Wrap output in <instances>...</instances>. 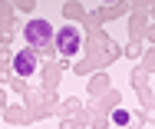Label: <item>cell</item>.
<instances>
[{
	"mask_svg": "<svg viewBox=\"0 0 155 129\" xmlns=\"http://www.w3.org/2000/svg\"><path fill=\"white\" fill-rule=\"evenodd\" d=\"M13 70H17L20 76H30L33 70H36V53H33V50H20L17 60H13Z\"/></svg>",
	"mask_w": 155,
	"mask_h": 129,
	"instance_id": "3",
	"label": "cell"
},
{
	"mask_svg": "<svg viewBox=\"0 0 155 129\" xmlns=\"http://www.w3.org/2000/svg\"><path fill=\"white\" fill-rule=\"evenodd\" d=\"M112 119H116V126H129V113H125V109H116Z\"/></svg>",
	"mask_w": 155,
	"mask_h": 129,
	"instance_id": "4",
	"label": "cell"
},
{
	"mask_svg": "<svg viewBox=\"0 0 155 129\" xmlns=\"http://www.w3.org/2000/svg\"><path fill=\"white\" fill-rule=\"evenodd\" d=\"M79 40H83V36H79L76 27H63V30L56 33V46H60L63 56H76V53H79Z\"/></svg>",
	"mask_w": 155,
	"mask_h": 129,
	"instance_id": "1",
	"label": "cell"
},
{
	"mask_svg": "<svg viewBox=\"0 0 155 129\" xmlns=\"http://www.w3.org/2000/svg\"><path fill=\"white\" fill-rule=\"evenodd\" d=\"M23 33H27V40H30L33 46H46V43L53 40V27H50L46 20H30Z\"/></svg>",
	"mask_w": 155,
	"mask_h": 129,
	"instance_id": "2",
	"label": "cell"
}]
</instances>
